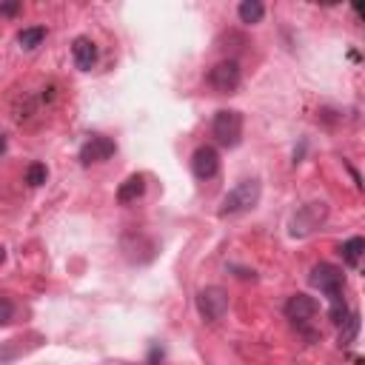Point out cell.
Segmentation results:
<instances>
[{
    "label": "cell",
    "mask_w": 365,
    "mask_h": 365,
    "mask_svg": "<svg viewBox=\"0 0 365 365\" xmlns=\"http://www.w3.org/2000/svg\"><path fill=\"white\" fill-rule=\"evenodd\" d=\"M356 334H359V314L351 311V314L345 317V322H339V345L356 342Z\"/></svg>",
    "instance_id": "cell-14"
},
{
    "label": "cell",
    "mask_w": 365,
    "mask_h": 365,
    "mask_svg": "<svg viewBox=\"0 0 365 365\" xmlns=\"http://www.w3.org/2000/svg\"><path fill=\"white\" fill-rule=\"evenodd\" d=\"M262 14H265V6L259 3V0H242L240 6H237V17L242 20V23H259L262 20Z\"/></svg>",
    "instance_id": "cell-13"
},
{
    "label": "cell",
    "mask_w": 365,
    "mask_h": 365,
    "mask_svg": "<svg viewBox=\"0 0 365 365\" xmlns=\"http://www.w3.org/2000/svg\"><path fill=\"white\" fill-rule=\"evenodd\" d=\"M325 214H328V205L325 202H308V205H302L291 217V237H308L311 231H317L322 225Z\"/></svg>",
    "instance_id": "cell-5"
},
{
    "label": "cell",
    "mask_w": 365,
    "mask_h": 365,
    "mask_svg": "<svg viewBox=\"0 0 365 365\" xmlns=\"http://www.w3.org/2000/svg\"><path fill=\"white\" fill-rule=\"evenodd\" d=\"M362 251H365V240H362V237H351V240H345L342 248H339L342 262H345L348 268H359V257H362Z\"/></svg>",
    "instance_id": "cell-12"
},
{
    "label": "cell",
    "mask_w": 365,
    "mask_h": 365,
    "mask_svg": "<svg viewBox=\"0 0 365 365\" xmlns=\"http://www.w3.org/2000/svg\"><path fill=\"white\" fill-rule=\"evenodd\" d=\"M143 191H145V180H143V174H131L128 180L120 182V188H117V202H120V205L137 202V200L143 197Z\"/></svg>",
    "instance_id": "cell-11"
},
{
    "label": "cell",
    "mask_w": 365,
    "mask_h": 365,
    "mask_svg": "<svg viewBox=\"0 0 365 365\" xmlns=\"http://www.w3.org/2000/svg\"><path fill=\"white\" fill-rule=\"evenodd\" d=\"M3 259H6V248L0 245V262H3Z\"/></svg>",
    "instance_id": "cell-19"
},
{
    "label": "cell",
    "mask_w": 365,
    "mask_h": 365,
    "mask_svg": "<svg viewBox=\"0 0 365 365\" xmlns=\"http://www.w3.org/2000/svg\"><path fill=\"white\" fill-rule=\"evenodd\" d=\"M308 282L328 297V302H331V308H328L331 322H336V325L345 322V317L351 314L348 305H345V274L336 265H331V262H317L311 268Z\"/></svg>",
    "instance_id": "cell-1"
},
{
    "label": "cell",
    "mask_w": 365,
    "mask_h": 365,
    "mask_svg": "<svg viewBox=\"0 0 365 365\" xmlns=\"http://www.w3.org/2000/svg\"><path fill=\"white\" fill-rule=\"evenodd\" d=\"M240 80H242V71H240V63H237V60H222V63H217V66L208 71V83H211V88L220 91V94L237 91Z\"/></svg>",
    "instance_id": "cell-6"
},
{
    "label": "cell",
    "mask_w": 365,
    "mask_h": 365,
    "mask_svg": "<svg viewBox=\"0 0 365 365\" xmlns=\"http://www.w3.org/2000/svg\"><path fill=\"white\" fill-rule=\"evenodd\" d=\"M197 311H200L202 319H208V322L222 319L225 311H228V294H225L220 285H205V288L197 294Z\"/></svg>",
    "instance_id": "cell-4"
},
{
    "label": "cell",
    "mask_w": 365,
    "mask_h": 365,
    "mask_svg": "<svg viewBox=\"0 0 365 365\" xmlns=\"http://www.w3.org/2000/svg\"><path fill=\"white\" fill-rule=\"evenodd\" d=\"M43 40H46V29H43V26H31V29H23V31L17 34V43H20V48H26V51L37 48Z\"/></svg>",
    "instance_id": "cell-15"
},
{
    "label": "cell",
    "mask_w": 365,
    "mask_h": 365,
    "mask_svg": "<svg viewBox=\"0 0 365 365\" xmlns=\"http://www.w3.org/2000/svg\"><path fill=\"white\" fill-rule=\"evenodd\" d=\"M46 177H48V168H46L43 163H31V165L26 168V182H29L31 188L43 185V182H46Z\"/></svg>",
    "instance_id": "cell-16"
},
{
    "label": "cell",
    "mask_w": 365,
    "mask_h": 365,
    "mask_svg": "<svg viewBox=\"0 0 365 365\" xmlns=\"http://www.w3.org/2000/svg\"><path fill=\"white\" fill-rule=\"evenodd\" d=\"M11 317H14V305H11V299L0 297V325L11 322Z\"/></svg>",
    "instance_id": "cell-17"
},
{
    "label": "cell",
    "mask_w": 365,
    "mask_h": 365,
    "mask_svg": "<svg viewBox=\"0 0 365 365\" xmlns=\"http://www.w3.org/2000/svg\"><path fill=\"white\" fill-rule=\"evenodd\" d=\"M71 57H74V66H77L80 71H91L94 63H97V46H94V40L77 37V40L71 43Z\"/></svg>",
    "instance_id": "cell-10"
},
{
    "label": "cell",
    "mask_w": 365,
    "mask_h": 365,
    "mask_svg": "<svg viewBox=\"0 0 365 365\" xmlns=\"http://www.w3.org/2000/svg\"><path fill=\"white\" fill-rule=\"evenodd\" d=\"M211 134H214L217 143L225 145V148L240 145V140H242V114L234 111V108H220V111L214 114Z\"/></svg>",
    "instance_id": "cell-3"
},
{
    "label": "cell",
    "mask_w": 365,
    "mask_h": 365,
    "mask_svg": "<svg viewBox=\"0 0 365 365\" xmlns=\"http://www.w3.org/2000/svg\"><path fill=\"white\" fill-rule=\"evenodd\" d=\"M114 151H117L114 140H108V137H91V140L80 148V163H83V165L103 163V160H108Z\"/></svg>",
    "instance_id": "cell-9"
},
{
    "label": "cell",
    "mask_w": 365,
    "mask_h": 365,
    "mask_svg": "<svg viewBox=\"0 0 365 365\" xmlns=\"http://www.w3.org/2000/svg\"><path fill=\"white\" fill-rule=\"evenodd\" d=\"M191 171L197 180H211L217 177L220 171V154L214 145H200L194 154H191Z\"/></svg>",
    "instance_id": "cell-8"
},
{
    "label": "cell",
    "mask_w": 365,
    "mask_h": 365,
    "mask_svg": "<svg viewBox=\"0 0 365 365\" xmlns=\"http://www.w3.org/2000/svg\"><path fill=\"white\" fill-rule=\"evenodd\" d=\"M3 148H6V140H3V137H0V151H3Z\"/></svg>",
    "instance_id": "cell-20"
},
{
    "label": "cell",
    "mask_w": 365,
    "mask_h": 365,
    "mask_svg": "<svg viewBox=\"0 0 365 365\" xmlns=\"http://www.w3.org/2000/svg\"><path fill=\"white\" fill-rule=\"evenodd\" d=\"M259 202V180H242L240 185H234L222 202H220V217H234L242 211H251Z\"/></svg>",
    "instance_id": "cell-2"
},
{
    "label": "cell",
    "mask_w": 365,
    "mask_h": 365,
    "mask_svg": "<svg viewBox=\"0 0 365 365\" xmlns=\"http://www.w3.org/2000/svg\"><path fill=\"white\" fill-rule=\"evenodd\" d=\"M20 3H0V14H17Z\"/></svg>",
    "instance_id": "cell-18"
},
{
    "label": "cell",
    "mask_w": 365,
    "mask_h": 365,
    "mask_svg": "<svg viewBox=\"0 0 365 365\" xmlns=\"http://www.w3.org/2000/svg\"><path fill=\"white\" fill-rule=\"evenodd\" d=\"M317 314H319V302H317L314 297H308V294H294V297H288V302H285V317H288L294 325H299L302 331H305V325H308Z\"/></svg>",
    "instance_id": "cell-7"
}]
</instances>
